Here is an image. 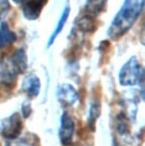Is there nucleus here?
<instances>
[{"instance_id": "obj_1", "label": "nucleus", "mask_w": 145, "mask_h": 146, "mask_svg": "<svg viewBox=\"0 0 145 146\" xmlns=\"http://www.w3.org/2000/svg\"><path fill=\"white\" fill-rule=\"evenodd\" d=\"M144 7L145 1L142 0H130L124 2L107 30L108 36L111 39H118L127 33L141 15Z\"/></svg>"}, {"instance_id": "obj_2", "label": "nucleus", "mask_w": 145, "mask_h": 146, "mask_svg": "<svg viewBox=\"0 0 145 146\" xmlns=\"http://www.w3.org/2000/svg\"><path fill=\"white\" fill-rule=\"evenodd\" d=\"M142 68L136 56H132L119 72V83L122 86H134L139 83Z\"/></svg>"}, {"instance_id": "obj_3", "label": "nucleus", "mask_w": 145, "mask_h": 146, "mask_svg": "<svg viewBox=\"0 0 145 146\" xmlns=\"http://www.w3.org/2000/svg\"><path fill=\"white\" fill-rule=\"evenodd\" d=\"M23 129L22 120L18 113H14L12 116L1 121L0 129L1 135L7 139H14L20 135Z\"/></svg>"}, {"instance_id": "obj_4", "label": "nucleus", "mask_w": 145, "mask_h": 146, "mask_svg": "<svg viewBox=\"0 0 145 146\" xmlns=\"http://www.w3.org/2000/svg\"><path fill=\"white\" fill-rule=\"evenodd\" d=\"M74 131H75V123L72 116L67 112H64L60 119V127L58 131L60 140L62 145L68 146L72 143Z\"/></svg>"}, {"instance_id": "obj_5", "label": "nucleus", "mask_w": 145, "mask_h": 146, "mask_svg": "<svg viewBox=\"0 0 145 146\" xmlns=\"http://www.w3.org/2000/svg\"><path fill=\"white\" fill-rule=\"evenodd\" d=\"M57 98L58 101L65 105H73L79 98L78 92L70 84H62L57 89Z\"/></svg>"}, {"instance_id": "obj_6", "label": "nucleus", "mask_w": 145, "mask_h": 146, "mask_svg": "<svg viewBox=\"0 0 145 146\" xmlns=\"http://www.w3.org/2000/svg\"><path fill=\"white\" fill-rule=\"evenodd\" d=\"M23 91L31 98H36L40 93L41 83L40 80L35 74H29L23 79L22 84Z\"/></svg>"}, {"instance_id": "obj_7", "label": "nucleus", "mask_w": 145, "mask_h": 146, "mask_svg": "<svg viewBox=\"0 0 145 146\" xmlns=\"http://www.w3.org/2000/svg\"><path fill=\"white\" fill-rule=\"evenodd\" d=\"M46 4V1H25L23 2V15L28 20H36L40 16L42 8Z\"/></svg>"}, {"instance_id": "obj_8", "label": "nucleus", "mask_w": 145, "mask_h": 146, "mask_svg": "<svg viewBox=\"0 0 145 146\" xmlns=\"http://www.w3.org/2000/svg\"><path fill=\"white\" fill-rule=\"evenodd\" d=\"M17 40V35L9 28L6 23H0V49L11 45Z\"/></svg>"}, {"instance_id": "obj_9", "label": "nucleus", "mask_w": 145, "mask_h": 146, "mask_svg": "<svg viewBox=\"0 0 145 146\" xmlns=\"http://www.w3.org/2000/svg\"><path fill=\"white\" fill-rule=\"evenodd\" d=\"M69 13H70V8H69V6L67 5L64 8V12H62V16H60V20H58V23H57V27H56L55 30H54V32L52 33V35H51V37H50V39H49L48 47L53 45V43L55 42L56 38H57V37L58 36V34L62 32V30L64 29V25L66 23L67 20H68Z\"/></svg>"}, {"instance_id": "obj_10", "label": "nucleus", "mask_w": 145, "mask_h": 146, "mask_svg": "<svg viewBox=\"0 0 145 146\" xmlns=\"http://www.w3.org/2000/svg\"><path fill=\"white\" fill-rule=\"evenodd\" d=\"M77 27L80 30L84 32H93L95 30V18L91 16L85 15L82 16L77 21Z\"/></svg>"}, {"instance_id": "obj_11", "label": "nucleus", "mask_w": 145, "mask_h": 146, "mask_svg": "<svg viewBox=\"0 0 145 146\" xmlns=\"http://www.w3.org/2000/svg\"><path fill=\"white\" fill-rule=\"evenodd\" d=\"M99 114H100V103L97 100H93V102L91 103L90 110H89V117H88L89 127H90L93 131L95 129V122H97V118H99Z\"/></svg>"}, {"instance_id": "obj_12", "label": "nucleus", "mask_w": 145, "mask_h": 146, "mask_svg": "<svg viewBox=\"0 0 145 146\" xmlns=\"http://www.w3.org/2000/svg\"><path fill=\"white\" fill-rule=\"evenodd\" d=\"M104 1H89L86 4V15L91 16V17L95 18L104 9L105 7Z\"/></svg>"}, {"instance_id": "obj_13", "label": "nucleus", "mask_w": 145, "mask_h": 146, "mask_svg": "<svg viewBox=\"0 0 145 146\" xmlns=\"http://www.w3.org/2000/svg\"><path fill=\"white\" fill-rule=\"evenodd\" d=\"M10 8L11 6L8 1H0V21L7 15Z\"/></svg>"}, {"instance_id": "obj_14", "label": "nucleus", "mask_w": 145, "mask_h": 146, "mask_svg": "<svg viewBox=\"0 0 145 146\" xmlns=\"http://www.w3.org/2000/svg\"><path fill=\"white\" fill-rule=\"evenodd\" d=\"M139 86H140V94H141V98L145 100V67L142 68L141 76L139 80Z\"/></svg>"}, {"instance_id": "obj_15", "label": "nucleus", "mask_w": 145, "mask_h": 146, "mask_svg": "<svg viewBox=\"0 0 145 146\" xmlns=\"http://www.w3.org/2000/svg\"><path fill=\"white\" fill-rule=\"evenodd\" d=\"M139 41L143 46H145V21L143 22L140 28V33H139Z\"/></svg>"}, {"instance_id": "obj_16", "label": "nucleus", "mask_w": 145, "mask_h": 146, "mask_svg": "<svg viewBox=\"0 0 145 146\" xmlns=\"http://www.w3.org/2000/svg\"><path fill=\"white\" fill-rule=\"evenodd\" d=\"M2 64L3 63H1V60H0V74H1V70H2Z\"/></svg>"}]
</instances>
